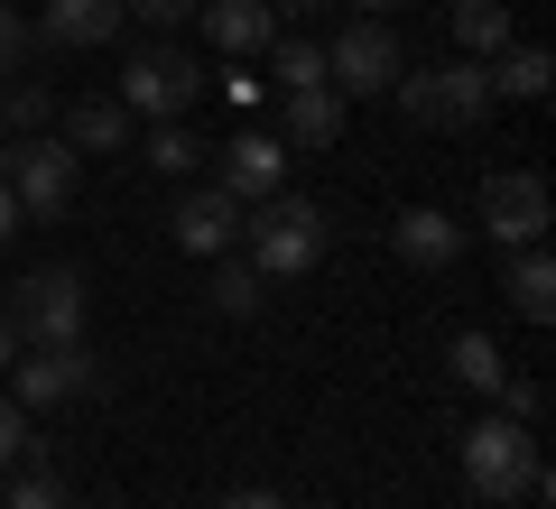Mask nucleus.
<instances>
[{"instance_id":"obj_1","label":"nucleus","mask_w":556,"mask_h":509,"mask_svg":"<svg viewBox=\"0 0 556 509\" xmlns=\"http://www.w3.org/2000/svg\"><path fill=\"white\" fill-rule=\"evenodd\" d=\"M241 241H251V269L260 278H306L325 259V204L278 186V195L241 204Z\"/></svg>"},{"instance_id":"obj_2","label":"nucleus","mask_w":556,"mask_h":509,"mask_svg":"<svg viewBox=\"0 0 556 509\" xmlns=\"http://www.w3.org/2000/svg\"><path fill=\"white\" fill-rule=\"evenodd\" d=\"M464 482L482 491V500H547V463H538V435L519 427V417H482V427H464Z\"/></svg>"},{"instance_id":"obj_3","label":"nucleus","mask_w":556,"mask_h":509,"mask_svg":"<svg viewBox=\"0 0 556 509\" xmlns=\"http://www.w3.org/2000/svg\"><path fill=\"white\" fill-rule=\"evenodd\" d=\"M390 93H399V112H408L417 130H482V112H492L482 56H445V65H427V75H399Z\"/></svg>"},{"instance_id":"obj_4","label":"nucleus","mask_w":556,"mask_h":509,"mask_svg":"<svg viewBox=\"0 0 556 509\" xmlns=\"http://www.w3.org/2000/svg\"><path fill=\"white\" fill-rule=\"evenodd\" d=\"M0 186L20 195V222H56L75 204V186H84V157L56 130H28L20 149H0Z\"/></svg>"},{"instance_id":"obj_5","label":"nucleus","mask_w":556,"mask_h":509,"mask_svg":"<svg viewBox=\"0 0 556 509\" xmlns=\"http://www.w3.org/2000/svg\"><path fill=\"white\" fill-rule=\"evenodd\" d=\"M84 269H28L20 288L0 296V315H10V333L20 343H84Z\"/></svg>"},{"instance_id":"obj_6","label":"nucleus","mask_w":556,"mask_h":509,"mask_svg":"<svg viewBox=\"0 0 556 509\" xmlns=\"http://www.w3.org/2000/svg\"><path fill=\"white\" fill-rule=\"evenodd\" d=\"M121 112L130 120H186L204 102V65L195 56H177V47H139L130 65H121Z\"/></svg>"},{"instance_id":"obj_7","label":"nucleus","mask_w":556,"mask_h":509,"mask_svg":"<svg viewBox=\"0 0 556 509\" xmlns=\"http://www.w3.org/2000/svg\"><path fill=\"white\" fill-rule=\"evenodd\" d=\"M399 75H408V47H399V28H390V20H353L334 47H325V84H334L343 102L390 93Z\"/></svg>"},{"instance_id":"obj_8","label":"nucleus","mask_w":556,"mask_h":509,"mask_svg":"<svg viewBox=\"0 0 556 509\" xmlns=\"http://www.w3.org/2000/svg\"><path fill=\"white\" fill-rule=\"evenodd\" d=\"M482 232H492L501 251H529V241L547 232V177H529V167L482 177Z\"/></svg>"},{"instance_id":"obj_9","label":"nucleus","mask_w":556,"mask_h":509,"mask_svg":"<svg viewBox=\"0 0 556 509\" xmlns=\"http://www.w3.org/2000/svg\"><path fill=\"white\" fill-rule=\"evenodd\" d=\"M20 371V408H65V398L93 390V353L84 343H28V361H10Z\"/></svg>"},{"instance_id":"obj_10","label":"nucleus","mask_w":556,"mask_h":509,"mask_svg":"<svg viewBox=\"0 0 556 509\" xmlns=\"http://www.w3.org/2000/svg\"><path fill=\"white\" fill-rule=\"evenodd\" d=\"M167 232H177V251H195V259H223L241 241V195H223V186H195V195L167 214Z\"/></svg>"},{"instance_id":"obj_11","label":"nucleus","mask_w":556,"mask_h":509,"mask_svg":"<svg viewBox=\"0 0 556 509\" xmlns=\"http://www.w3.org/2000/svg\"><path fill=\"white\" fill-rule=\"evenodd\" d=\"M278 177H288V139H269V130H232L223 139V195L260 204V195H278Z\"/></svg>"},{"instance_id":"obj_12","label":"nucleus","mask_w":556,"mask_h":509,"mask_svg":"<svg viewBox=\"0 0 556 509\" xmlns=\"http://www.w3.org/2000/svg\"><path fill=\"white\" fill-rule=\"evenodd\" d=\"M390 251L408 259V269H455L464 259V222L445 214V204H408V214L390 222Z\"/></svg>"},{"instance_id":"obj_13","label":"nucleus","mask_w":556,"mask_h":509,"mask_svg":"<svg viewBox=\"0 0 556 509\" xmlns=\"http://www.w3.org/2000/svg\"><path fill=\"white\" fill-rule=\"evenodd\" d=\"M195 20H204V38H214L223 56H260V47L278 38L269 0H195Z\"/></svg>"},{"instance_id":"obj_14","label":"nucleus","mask_w":556,"mask_h":509,"mask_svg":"<svg viewBox=\"0 0 556 509\" xmlns=\"http://www.w3.org/2000/svg\"><path fill=\"white\" fill-rule=\"evenodd\" d=\"M121 0H47V20H38V47H112L121 38Z\"/></svg>"},{"instance_id":"obj_15","label":"nucleus","mask_w":556,"mask_h":509,"mask_svg":"<svg viewBox=\"0 0 556 509\" xmlns=\"http://www.w3.org/2000/svg\"><path fill=\"white\" fill-rule=\"evenodd\" d=\"M278 139H288V149H334V139H343V93H334V84H298Z\"/></svg>"},{"instance_id":"obj_16","label":"nucleus","mask_w":556,"mask_h":509,"mask_svg":"<svg viewBox=\"0 0 556 509\" xmlns=\"http://www.w3.org/2000/svg\"><path fill=\"white\" fill-rule=\"evenodd\" d=\"M482 75H492V102H547L556 56H547V47H501V56L482 65Z\"/></svg>"},{"instance_id":"obj_17","label":"nucleus","mask_w":556,"mask_h":509,"mask_svg":"<svg viewBox=\"0 0 556 509\" xmlns=\"http://www.w3.org/2000/svg\"><path fill=\"white\" fill-rule=\"evenodd\" d=\"M501 296H510V315H529V325H547V315H556V259H547V251L529 241V251L510 259V278H501Z\"/></svg>"},{"instance_id":"obj_18","label":"nucleus","mask_w":556,"mask_h":509,"mask_svg":"<svg viewBox=\"0 0 556 509\" xmlns=\"http://www.w3.org/2000/svg\"><path fill=\"white\" fill-rule=\"evenodd\" d=\"M0 509H75V491H65V472H56V454H47V445L20 454V482L0 491Z\"/></svg>"},{"instance_id":"obj_19","label":"nucleus","mask_w":556,"mask_h":509,"mask_svg":"<svg viewBox=\"0 0 556 509\" xmlns=\"http://www.w3.org/2000/svg\"><path fill=\"white\" fill-rule=\"evenodd\" d=\"M445 371H455L473 398H501L510 361H501V343H492V333H455V343H445Z\"/></svg>"},{"instance_id":"obj_20","label":"nucleus","mask_w":556,"mask_h":509,"mask_svg":"<svg viewBox=\"0 0 556 509\" xmlns=\"http://www.w3.org/2000/svg\"><path fill=\"white\" fill-rule=\"evenodd\" d=\"M65 149H130V112H121L112 93H93V102H75V112H65Z\"/></svg>"},{"instance_id":"obj_21","label":"nucleus","mask_w":556,"mask_h":509,"mask_svg":"<svg viewBox=\"0 0 556 509\" xmlns=\"http://www.w3.org/2000/svg\"><path fill=\"white\" fill-rule=\"evenodd\" d=\"M455 47L492 65L501 47H510V0H455Z\"/></svg>"},{"instance_id":"obj_22","label":"nucleus","mask_w":556,"mask_h":509,"mask_svg":"<svg viewBox=\"0 0 556 509\" xmlns=\"http://www.w3.org/2000/svg\"><path fill=\"white\" fill-rule=\"evenodd\" d=\"M260 306H269V278L251 259H223L214 269V315H260Z\"/></svg>"},{"instance_id":"obj_23","label":"nucleus","mask_w":556,"mask_h":509,"mask_svg":"<svg viewBox=\"0 0 556 509\" xmlns=\"http://www.w3.org/2000/svg\"><path fill=\"white\" fill-rule=\"evenodd\" d=\"M47 112H56V102H47V84L38 75H10V93H0V130H47Z\"/></svg>"},{"instance_id":"obj_24","label":"nucleus","mask_w":556,"mask_h":509,"mask_svg":"<svg viewBox=\"0 0 556 509\" xmlns=\"http://www.w3.org/2000/svg\"><path fill=\"white\" fill-rule=\"evenodd\" d=\"M195 130H186V120H159V130H149V167H159V177H195Z\"/></svg>"},{"instance_id":"obj_25","label":"nucleus","mask_w":556,"mask_h":509,"mask_svg":"<svg viewBox=\"0 0 556 509\" xmlns=\"http://www.w3.org/2000/svg\"><path fill=\"white\" fill-rule=\"evenodd\" d=\"M298 84H325V47L316 38H278V93H298Z\"/></svg>"},{"instance_id":"obj_26","label":"nucleus","mask_w":556,"mask_h":509,"mask_svg":"<svg viewBox=\"0 0 556 509\" xmlns=\"http://www.w3.org/2000/svg\"><path fill=\"white\" fill-rule=\"evenodd\" d=\"M28 56H38V20H20L0 0V75H28Z\"/></svg>"},{"instance_id":"obj_27","label":"nucleus","mask_w":556,"mask_h":509,"mask_svg":"<svg viewBox=\"0 0 556 509\" xmlns=\"http://www.w3.org/2000/svg\"><path fill=\"white\" fill-rule=\"evenodd\" d=\"M492 408H501V417H519V427H538V408H547V390L510 371V380H501V398H492Z\"/></svg>"},{"instance_id":"obj_28","label":"nucleus","mask_w":556,"mask_h":509,"mask_svg":"<svg viewBox=\"0 0 556 509\" xmlns=\"http://www.w3.org/2000/svg\"><path fill=\"white\" fill-rule=\"evenodd\" d=\"M28 445H38V435H28V408H20V398H0V463H20Z\"/></svg>"},{"instance_id":"obj_29","label":"nucleus","mask_w":556,"mask_h":509,"mask_svg":"<svg viewBox=\"0 0 556 509\" xmlns=\"http://www.w3.org/2000/svg\"><path fill=\"white\" fill-rule=\"evenodd\" d=\"M121 10H139L149 28H177V20H195V0H121Z\"/></svg>"},{"instance_id":"obj_30","label":"nucleus","mask_w":556,"mask_h":509,"mask_svg":"<svg viewBox=\"0 0 556 509\" xmlns=\"http://www.w3.org/2000/svg\"><path fill=\"white\" fill-rule=\"evenodd\" d=\"M223 509H288V491H260V482H241V491H223Z\"/></svg>"},{"instance_id":"obj_31","label":"nucleus","mask_w":556,"mask_h":509,"mask_svg":"<svg viewBox=\"0 0 556 509\" xmlns=\"http://www.w3.org/2000/svg\"><path fill=\"white\" fill-rule=\"evenodd\" d=\"M10 241H20V195L0 186V251H10Z\"/></svg>"},{"instance_id":"obj_32","label":"nucleus","mask_w":556,"mask_h":509,"mask_svg":"<svg viewBox=\"0 0 556 509\" xmlns=\"http://www.w3.org/2000/svg\"><path fill=\"white\" fill-rule=\"evenodd\" d=\"M269 10H278V20H316L325 0H269Z\"/></svg>"},{"instance_id":"obj_33","label":"nucleus","mask_w":556,"mask_h":509,"mask_svg":"<svg viewBox=\"0 0 556 509\" xmlns=\"http://www.w3.org/2000/svg\"><path fill=\"white\" fill-rule=\"evenodd\" d=\"M10 353H20V333H10V315H0V371H10Z\"/></svg>"},{"instance_id":"obj_34","label":"nucleus","mask_w":556,"mask_h":509,"mask_svg":"<svg viewBox=\"0 0 556 509\" xmlns=\"http://www.w3.org/2000/svg\"><path fill=\"white\" fill-rule=\"evenodd\" d=\"M492 509H529V500H492Z\"/></svg>"},{"instance_id":"obj_35","label":"nucleus","mask_w":556,"mask_h":509,"mask_svg":"<svg viewBox=\"0 0 556 509\" xmlns=\"http://www.w3.org/2000/svg\"><path fill=\"white\" fill-rule=\"evenodd\" d=\"M371 10H399V0H371Z\"/></svg>"},{"instance_id":"obj_36","label":"nucleus","mask_w":556,"mask_h":509,"mask_svg":"<svg viewBox=\"0 0 556 509\" xmlns=\"http://www.w3.org/2000/svg\"><path fill=\"white\" fill-rule=\"evenodd\" d=\"M93 509H112V500H93Z\"/></svg>"},{"instance_id":"obj_37","label":"nucleus","mask_w":556,"mask_h":509,"mask_svg":"<svg viewBox=\"0 0 556 509\" xmlns=\"http://www.w3.org/2000/svg\"><path fill=\"white\" fill-rule=\"evenodd\" d=\"M0 139H10V130H0Z\"/></svg>"}]
</instances>
